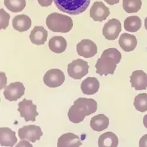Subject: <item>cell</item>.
I'll return each mask as SVG.
<instances>
[{"mask_svg":"<svg viewBox=\"0 0 147 147\" xmlns=\"http://www.w3.org/2000/svg\"><path fill=\"white\" fill-rule=\"evenodd\" d=\"M97 107V102L94 99L79 98L69 109L68 118L73 123L78 124L83 121L86 116L95 113Z\"/></svg>","mask_w":147,"mask_h":147,"instance_id":"1","label":"cell"},{"mask_svg":"<svg viewBox=\"0 0 147 147\" xmlns=\"http://www.w3.org/2000/svg\"><path fill=\"white\" fill-rule=\"evenodd\" d=\"M46 25L48 29L53 32L67 33L73 27V21L70 17L53 13L47 17Z\"/></svg>","mask_w":147,"mask_h":147,"instance_id":"2","label":"cell"},{"mask_svg":"<svg viewBox=\"0 0 147 147\" xmlns=\"http://www.w3.org/2000/svg\"><path fill=\"white\" fill-rule=\"evenodd\" d=\"M90 2L91 0H54L60 11L72 16L84 13L89 7Z\"/></svg>","mask_w":147,"mask_h":147,"instance_id":"3","label":"cell"},{"mask_svg":"<svg viewBox=\"0 0 147 147\" xmlns=\"http://www.w3.org/2000/svg\"><path fill=\"white\" fill-rule=\"evenodd\" d=\"M89 65L87 61L77 59L68 65V76L74 80H81L88 73Z\"/></svg>","mask_w":147,"mask_h":147,"instance_id":"4","label":"cell"},{"mask_svg":"<svg viewBox=\"0 0 147 147\" xmlns=\"http://www.w3.org/2000/svg\"><path fill=\"white\" fill-rule=\"evenodd\" d=\"M117 67V64L111 57H102L97 60L95 64L96 73L100 76H107L109 74L113 75Z\"/></svg>","mask_w":147,"mask_h":147,"instance_id":"5","label":"cell"},{"mask_svg":"<svg viewBox=\"0 0 147 147\" xmlns=\"http://www.w3.org/2000/svg\"><path fill=\"white\" fill-rule=\"evenodd\" d=\"M36 105H34L32 100L24 99L18 103V111L20 113V117L25 119L26 122L35 121V118L39 115L36 111Z\"/></svg>","mask_w":147,"mask_h":147,"instance_id":"6","label":"cell"},{"mask_svg":"<svg viewBox=\"0 0 147 147\" xmlns=\"http://www.w3.org/2000/svg\"><path fill=\"white\" fill-rule=\"evenodd\" d=\"M42 136L43 132L41 128L35 125L24 126L18 129V136L21 140H27L34 143L39 141Z\"/></svg>","mask_w":147,"mask_h":147,"instance_id":"7","label":"cell"},{"mask_svg":"<svg viewBox=\"0 0 147 147\" xmlns=\"http://www.w3.org/2000/svg\"><path fill=\"white\" fill-rule=\"evenodd\" d=\"M65 80L64 72L59 69H51L48 70L43 77L45 85L50 88H57L61 86Z\"/></svg>","mask_w":147,"mask_h":147,"instance_id":"8","label":"cell"},{"mask_svg":"<svg viewBox=\"0 0 147 147\" xmlns=\"http://www.w3.org/2000/svg\"><path fill=\"white\" fill-rule=\"evenodd\" d=\"M25 90V87L22 82H16L6 86L3 94L6 100L16 101L24 95Z\"/></svg>","mask_w":147,"mask_h":147,"instance_id":"9","label":"cell"},{"mask_svg":"<svg viewBox=\"0 0 147 147\" xmlns=\"http://www.w3.org/2000/svg\"><path fill=\"white\" fill-rule=\"evenodd\" d=\"M121 30L120 21L116 18H113L105 24L102 29V34L107 40L113 41L117 39Z\"/></svg>","mask_w":147,"mask_h":147,"instance_id":"10","label":"cell"},{"mask_svg":"<svg viewBox=\"0 0 147 147\" xmlns=\"http://www.w3.org/2000/svg\"><path fill=\"white\" fill-rule=\"evenodd\" d=\"M77 52L85 58L93 57L98 52L96 45L90 40H82L77 45Z\"/></svg>","mask_w":147,"mask_h":147,"instance_id":"11","label":"cell"},{"mask_svg":"<svg viewBox=\"0 0 147 147\" xmlns=\"http://www.w3.org/2000/svg\"><path fill=\"white\" fill-rule=\"evenodd\" d=\"M110 14L109 9L101 1L94 2L90 9V17L95 21L102 22Z\"/></svg>","mask_w":147,"mask_h":147,"instance_id":"12","label":"cell"},{"mask_svg":"<svg viewBox=\"0 0 147 147\" xmlns=\"http://www.w3.org/2000/svg\"><path fill=\"white\" fill-rule=\"evenodd\" d=\"M130 82L136 90H145L147 88V74L142 70L134 71L130 76Z\"/></svg>","mask_w":147,"mask_h":147,"instance_id":"13","label":"cell"},{"mask_svg":"<svg viewBox=\"0 0 147 147\" xmlns=\"http://www.w3.org/2000/svg\"><path fill=\"white\" fill-rule=\"evenodd\" d=\"M79 137L77 135L68 132L63 134L58 140V147H79L82 145Z\"/></svg>","mask_w":147,"mask_h":147,"instance_id":"14","label":"cell"},{"mask_svg":"<svg viewBox=\"0 0 147 147\" xmlns=\"http://www.w3.org/2000/svg\"><path fill=\"white\" fill-rule=\"evenodd\" d=\"M17 142L16 132L8 127L0 128V145L2 146H13Z\"/></svg>","mask_w":147,"mask_h":147,"instance_id":"15","label":"cell"},{"mask_svg":"<svg viewBox=\"0 0 147 147\" xmlns=\"http://www.w3.org/2000/svg\"><path fill=\"white\" fill-rule=\"evenodd\" d=\"M119 45L125 52H131L135 50L137 45L136 36L128 33L122 34L119 39Z\"/></svg>","mask_w":147,"mask_h":147,"instance_id":"16","label":"cell"},{"mask_svg":"<svg viewBox=\"0 0 147 147\" xmlns=\"http://www.w3.org/2000/svg\"><path fill=\"white\" fill-rule=\"evenodd\" d=\"M29 38L35 45H44L48 38V31L42 26H36L31 31Z\"/></svg>","mask_w":147,"mask_h":147,"instance_id":"17","label":"cell"},{"mask_svg":"<svg viewBox=\"0 0 147 147\" xmlns=\"http://www.w3.org/2000/svg\"><path fill=\"white\" fill-rule=\"evenodd\" d=\"M100 82L95 77H88L81 83V89L85 95H94L98 91Z\"/></svg>","mask_w":147,"mask_h":147,"instance_id":"18","label":"cell"},{"mask_svg":"<svg viewBox=\"0 0 147 147\" xmlns=\"http://www.w3.org/2000/svg\"><path fill=\"white\" fill-rule=\"evenodd\" d=\"M31 24V18L26 14L18 15L13 19V26L14 28L20 32L28 31L30 28Z\"/></svg>","mask_w":147,"mask_h":147,"instance_id":"19","label":"cell"},{"mask_svg":"<svg viewBox=\"0 0 147 147\" xmlns=\"http://www.w3.org/2000/svg\"><path fill=\"white\" fill-rule=\"evenodd\" d=\"M48 47L53 53L61 54L66 50L67 42L62 36H55L49 41Z\"/></svg>","mask_w":147,"mask_h":147,"instance_id":"20","label":"cell"},{"mask_svg":"<svg viewBox=\"0 0 147 147\" xmlns=\"http://www.w3.org/2000/svg\"><path fill=\"white\" fill-rule=\"evenodd\" d=\"M109 124V118L102 114L92 117L90 121L91 128L96 132H101L106 129L108 127Z\"/></svg>","mask_w":147,"mask_h":147,"instance_id":"21","label":"cell"},{"mask_svg":"<svg viewBox=\"0 0 147 147\" xmlns=\"http://www.w3.org/2000/svg\"><path fill=\"white\" fill-rule=\"evenodd\" d=\"M118 145V138L112 132H107L102 134L98 138L100 147H117Z\"/></svg>","mask_w":147,"mask_h":147,"instance_id":"22","label":"cell"},{"mask_svg":"<svg viewBox=\"0 0 147 147\" xmlns=\"http://www.w3.org/2000/svg\"><path fill=\"white\" fill-rule=\"evenodd\" d=\"M142 22L138 16H130L124 21V28L129 32H136L141 27Z\"/></svg>","mask_w":147,"mask_h":147,"instance_id":"23","label":"cell"},{"mask_svg":"<svg viewBox=\"0 0 147 147\" xmlns=\"http://www.w3.org/2000/svg\"><path fill=\"white\" fill-rule=\"evenodd\" d=\"M6 8L13 13H20L26 6V0H4Z\"/></svg>","mask_w":147,"mask_h":147,"instance_id":"24","label":"cell"},{"mask_svg":"<svg viewBox=\"0 0 147 147\" xmlns=\"http://www.w3.org/2000/svg\"><path fill=\"white\" fill-rule=\"evenodd\" d=\"M142 6L141 0H123L122 7L128 13H136L140 11Z\"/></svg>","mask_w":147,"mask_h":147,"instance_id":"25","label":"cell"},{"mask_svg":"<svg viewBox=\"0 0 147 147\" xmlns=\"http://www.w3.org/2000/svg\"><path fill=\"white\" fill-rule=\"evenodd\" d=\"M134 105L137 111L144 113L147 111V94H138L134 99Z\"/></svg>","mask_w":147,"mask_h":147,"instance_id":"26","label":"cell"},{"mask_svg":"<svg viewBox=\"0 0 147 147\" xmlns=\"http://www.w3.org/2000/svg\"><path fill=\"white\" fill-rule=\"evenodd\" d=\"M102 57H109L114 59L117 64H119L121 61L122 55L121 53L115 48H109L104 50L101 55Z\"/></svg>","mask_w":147,"mask_h":147,"instance_id":"27","label":"cell"},{"mask_svg":"<svg viewBox=\"0 0 147 147\" xmlns=\"http://www.w3.org/2000/svg\"><path fill=\"white\" fill-rule=\"evenodd\" d=\"M0 16H1V25L0 28L5 30L6 29L9 24V21L10 19V15L3 9H0Z\"/></svg>","mask_w":147,"mask_h":147,"instance_id":"28","label":"cell"},{"mask_svg":"<svg viewBox=\"0 0 147 147\" xmlns=\"http://www.w3.org/2000/svg\"><path fill=\"white\" fill-rule=\"evenodd\" d=\"M38 4L43 7H47L50 6L54 0H37Z\"/></svg>","mask_w":147,"mask_h":147,"instance_id":"29","label":"cell"},{"mask_svg":"<svg viewBox=\"0 0 147 147\" xmlns=\"http://www.w3.org/2000/svg\"><path fill=\"white\" fill-rule=\"evenodd\" d=\"M0 75H1V87H0V89L2 90L4 88H5L7 81V77L5 76L4 72H1Z\"/></svg>","mask_w":147,"mask_h":147,"instance_id":"30","label":"cell"},{"mask_svg":"<svg viewBox=\"0 0 147 147\" xmlns=\"http://www.w3.org/2000/svg\"><path fill=\"white\" fill-rule=\"evenodd\" d=\"M139 146L140 147H147V134L144 135L140 139Z\"/></svg>","mask_w":147,"mask_h":147,"instance_id":"31","label":"cell"},{"mask_svg":"<svg viewBox=\"0 0 147 147\" xmlns=\"http://www.w3.org/2000/svg\"><path fill=\"white\" fill-rule=\"evenodd\" d=\"M17 147H20V146H30L32 147V145L30 143L29 141L27 140H21L16 146Z\"/></svg>","mask_w":147,"mask_h":147,"instance_id":"32","label":"cell"},{"mask_svg":"<svg viewBox=\"0 0 147 147\" xmlns=\"http://www.w3.org/2000/svg\"><path fill=\"white\" fill-rule=\"evenodd\" d=\"M104 1L110 5L117 4L119 2V0H104Z\"/></svg>","mask_w":147,"mask_h":147,"instance_id":"33","label":"cell"},{"mask_svg":"<svg viewBox=\"0 0 147 147\" xmlns=\"http://www.w3.org/2000/svg\"><path fill=\"white\" fill-rule=\"evenodd\" d=\"M143 124L146 128H147V114H146L143 118Z\"/></svg>","mask_w":147,"mask_h":147,"instance_id":"34","label":"cell"},{"mask_svg":"<svg viewBox=\"0 0 147 147\" xmlns=\"http://www.w3.org/2000/svg\"><path fill=\"white\" fill-rule=\"evenodd\" d=\"M144 25H145V28L147 30V17L145 18V21H144Z\"/></svg>","mask_w":147,"mask_h":147,"instance_id":"35","label":"cell"}]
</instances>
